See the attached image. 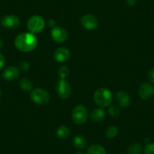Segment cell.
Instances as JSON below:
<instances>
[{"label": "cell", "instance_id": "ba28073f", "mask_svg": "<svg viewBox=\"0 0 154 154\" xmlns=\"http://www.w3.org/2000/svg\"><path fill=\"white\" fill-rule=\"evenodd\" d=\"M1 24L6 29H14L20 25V20L14 14H8L2 17L1 20Z\"/></svg>", "mask_w": 154, "mask_h": 154}, {"label": "cell", "instance_id": "277c9868", "mask_svg": "<svg viewBox=\"0 0 154 154\" xmlns=\"http://www.w3.org/2000/svg\"><path fill=\"white\" fill-rule=\"evenodd\" d=\"M45 27V21L41 16L34 15L29 19L27 28L31 33H39Z\"/></svg>", "mask_w": 154, "mask_h": 154}, {"label": "cell", "instance_id": "d4e9b609", "mask_svg": "<svg viewBox=\"0 0 154 154\" xmlns=\"http://www.w3.org/2000/svg\"><path fill=\"white\" fill-rule=\"evenodd\" d=\"M148 79H149L152 83H154V68H151L149 71H148Z\"/></svg>", "mask_w": 154, "mask_h": 154}, {"label": "cell", "instance_id": "ffe728a7", "mask_svg": "<svg viewBox=\"0 0 154 154\" xmlns=\"http://www.w3.org/2000/svg\"><path fill=\"white\" fill-rule=\"evenodd\" d=\"M118 134V128L115 125H111L106 129V137L107 138H114Z\"/></svg>", "mask_w": 154, "mask_h": 154}, {"label": "cell", "instance_id": "d6986e66", "mask_svg": "<svg viewBox=\"0 0 154 154\" xmlns=\"http://www.w3.org/2000/svg\"><path fill=\"white\" fill-rule=\"evenodd\" d=\"M20 88L23 91H29L32 88V83L30 79L27 78H23L20 81Z\"/></svg>", "mask_w": 154, "mask_h": 154}, {"label": "cell", "instance_id": "f1b7e54d", "mask_svg": "<svg viewBox=\"0 0 154 154\" xmlns=\"http://www.w3.org/2000/svg\"><path fill=\"white\" fill-rule=\"evenodd\" d=\"M2 46H3V40L0 38V49L2 48Z\"/></svg>", "mask_w": 154, "mask_h": 154}, {"label": "cell", "instance_id": "7402d4cb", "mask_svg": "<svg viewBox=\"0 0 154 154\" xmlns=\"http://www.w3.org/2000/svg\"><path fill=\"white\" fill-rule=\"evenodd\" d=\"M108 112L111 116L113 117H117L120 115V109H119V106H116V105H111L109 108H108Z\"/></svg>", "mask_w": 154, "mask_h": 154}, {"label": "cell", "instance_id": "4dcf8cb0", "mask_svg": "<svg viewBox=\"0 0 154 154\" xmlns=\"http://www.w3.org/2000/svg\"><path fill=\"white\" fill-rule=\"evenodd\" d=\"M1 95H2V91H1V90H0V97H1Z\"/></svg>", "mask_w": 154, "mask_h": 154}, {"label": "cell", "instance_id": "8992f818", "mask_svg": "<svg viewBox=\"0 0 154 154\" xmlns=\"http://www.w3.org/2000/svg\"><path fill=\"white\" fill-rule=\"evenodd\" d=\"M56 92L59 97L62 99H66L69 97L72 93V89L66 79L58 80L56 83Z\"/></svg>", "mask_w": 154, "mask_h": 154}, {"label": "cell", "instance_id": "f546056e", "mask_svg": "<svg viewBox=\"0 0 154 154\" xmlns=\"http://www.w3.org/2000/svg\"><path fill=\"white\" fill-rule=\"evenodd\" d=\"M75 154H85V152H76Z\"/></svg>", "mask_w": 154, "mask_h": 154}, {"label": "cell", "instance_id": "9a60e30c", "mask_svg": "<svg viewBox=\"0 0 154 154\" xmlns=\"http://www.w3.org/2000/svg\"><path fill=\"white\" fill-rule=\"evenodd\" d=\"M72 143L75 148L79 149H82L85 147L87 144L86 139L82 135H75L72 139Z\"/></svg>", "mask_w": 154, "mask_h": 154}, {"label": "cell", "instance_id": "5b68a950", "mask_svg": "<svg viewBox=\"0 0 154 154\" xmlns=\"http://www.w3.org/2000/svg\"><path fill=\"white\" fill-rule=\"evenodd\" d=\"M72 120L75 123L81 125L85 122L88 118V112L83 105H77L74 107L72 112Z\"/></svg>", "mask_w": 154, "mask_h": 154}, {"label": "cell", "instance_id": "4316f807", "mask_svg": "<svg viewBox=\"0 0 154 154\" xmlns=\"http://www.w3.org/2000/svg\"><path fill=\"white\" fill-rule=\"evenodd\" d=\"M127 5H129V6H134L137 3V0H125Z\"/></svg>", "mask_w": 154, "mask_h": 154}, {"label": "cell", "instance_id": "52a82bcc", "mask_svg": "<svg viewBox=\"0 0 154 154\" xmlns=\"http://www.w3.org/2000/svg\"><path fill=\"white\" fill-rule=\"evenodd\" d=\"M81 23L82 26L88 30L97 29L98 26V20L97 17L91 14H86L81 18Z\"/></svg>", "mask_w": 154, "mask_h": 154}, {"label": "cell", "instance_id": "30bf717a", "mask_svg": "<svg viewBox=\"0 0 154 154\" xmlns=\"http://www.w3.org/2000/svg\"><path fill=\"white\" fill-rule=\"evenodd\" d=\"M51 37L56 42H65L67 38V32L66 30L62 26H56L51 30Z\"/></svg>", "mask_w": 154, "mask_h": 154}, {"label": "cell", "instance_id": "7c38bea8", "mask_svg": "<svg viewBox=\"0 0 154 154\" xmlns=\"http://www.w3.org/2000/svg\"><path fill=\"white\" fill-rule=\"evenodd\" d=\"M20 71L18 68L14 66H9L5 68L2 72V77L7 81H14L19 76Z\"/></svg>", "mask_w": 154, "mask_h": 154}, {"label": "cell", "instance_id": "3957f363", "mask_svg": "<svg viewBox=\"0 0 154 154\" xmlns=\"http://www.w3.org/2000/svg\"><path fill=\"white\" fill-rule=\"evenodd\" d=\"M31 100L37 104L43 105L48 103L50 100L49 93L44 88H35L30 93Z\"/></svg>", "mask_w": 154, "mask_h": 154}, {"label": "cell", "instance_id": "484cf974", "mask_svg": "<svg viewBox=\"0 0 154 154\" xmlns=\"http://www.w3.org/2000/svg\"><path fill=\"white\" fill-rule=\"evenodd\" d=\"M5 57L3 56V54H2L1 53H0V69L3 67L4 65H5Z\"/></svg>", "mask_w": 154, "mask_h": 154}, {"label": "cell", "instance_id": "8fae6325", "mask_svg": "<svg viewBox=\"0 0 154 154\" xmlns=\"http://www.w3.org/2000/svg\"><path fill=\"white\" fill-rule=\"evenodd\" d=\"M54 59L59 63H63L69 60L70 57V52L67 48L64 47H61L55 50L53 54Z\"/></svg>", "mask_w": 154, "mask_h": 154}, {"label": "cell", "instance_id": "cb8c5ba5", "mask_svg": "<svg viewBox=\"0 0 154 154\" xmlns=\"http://www.w3.org/2000/svg\"><path fill=\"white\" fill-rule=\"evenodd\" d=\"M19 67H20V70L23 71V72H26V71L29 68V63L26 61H23L20 63Z\"/></svg>", "mask_w": 154, "mask_h": 154}, {"label": "cell", "instance_id": "6da1fadb", "mask_svg": "<svg viewBox=\"0 0 154 154\" xmlns=\"http://www.w3.org/2000/svg\"><path fill=\"white\" fill-rule=\"evenodd\" d=\"M15 47L20 51L29 52L32 51L36 48V37L31 32H24L19 34L14 40Z\"/></svg>", "mask_w": 154, "mask_h": 154}, {"label": "cell", "instance_id": "4fadbf2b", "mask_svg": "<svg viewBox=\"0 0 154 154\" xmlns=\"http://www.w3.org/2000/svg\"><path fill=\"white\" fill-rule=\"evenodd\" d=\"M116 101L121 107H127L129 106L131 99L128 94L125 91H119L116 94Z\"/></svg>", "mask_w": 154, "mask_h": 154}, {"label": "cell", "instance_id": "44dd1931", "mask_svg": "<svg viewBox=\"0 0 154 154\" xmlns=\"http://www.w3.org/2000/svg\"><path fill=\"white\" fill-rule=\"evenodd\" d=\"M57 74H58V76L60 77V79H65L66 77H68V75H69V69H68V67H66V66H62L58 69Z\"/></svg>", "mask_w": 154, "mask_h": 154}, {"label": "cell", "instance_id": "2e32d148", "mask_svg": "<svg viewBox=\"0 0 154 154\" xmlns=\"http://www.w3.org/2000/svg\"><path fill=\"white\" fill-rule=\"evenodd\" d=\"M87 154H106V150L101 145L93 144L89 146Z\"/></svg>", "mask_w": 154, "mask_h": 154}, {"label": "cell", "instance_id": "9c48e42d", "mask_svg": "<svg viewBox=\"0 0 154 154\" xmlns=\"http://www.w3.org/2000/svg\"><path fill=\"white\" fill-rule=\"evenodd\" d=\"M154 94V87L150 83L144 82L140 86L138 89L139 97L143 100H148Z\"/></svg>", "mask_w": 154, "mask_h": 154}, {"label": "cell", "instance_id": "e0dca14e", "mask_svg": "<svg viewBox=\"0 0 154 154\" xmlns=\"http://www.w3.org/2000/svg\"><path fill=\"white\" fill-rule=\"evenodd\" d=\"M57 137L60 139H66L69 135V130L66 125H60L57 128L56 131Z\"/></svg>", "mask_w": 154, "mask_h": 154}, {"label": "cell", "instance_id": "5bb4252c", "mask_svg": "<svg viewBox=\"0 0 154 154\" xmlns=\"http://www.w3.org/2000/svg\"><path fill=\"white\" fill-rule=\"evenodd\" d=\"M105 116H106L105 111L100 108H97V109H94L91 113V120L95 122H98L103 120Z\"/></svg>", "mask_w": 154, "mask_h": 154}, {"label": "cell", "instance_id": "7a4b0ae2", "mask_svg": "<svg viewBox=\"0 0 154 154\" xmlns=\"http://www.w3.org/2000/svg\"><path fill=\"white\" fill-rule=\"evenodd\" d=\"M112 96L110 91L107 88H98L94 92V100L96 104L100 107H106L109 106L112 101Z\"/></svg>", "mask_w": 154, "mask_h": 154}, {"label": "cell", "instance_id": "83f0119b", "mask_svg": "<svg viewBox=\"0 0 154 154\" xmlns=\"http://www.w3.org/2000/svg\"><path fill=\"white\" fill-rule=\"evenodd\" d=\"M48 25H49L50 26H51V27H53V26L55 25V21H54L53 19H51V20H49V21H48Z\"/></svg>", "mask_w": 154, "mask_h": 154}, {"label": "cell", "instance_id": "603a6c76", "mask_svg": "<svg viewBox=\"0 0 154 154\" xmlns=\"http://www.w3.org/2000/svg\"><path fill=\"white\" fill-rule=\"evenodd\" d=\"M144 154H154V143H146L144 147Z\"/></svg>", "mask_w": 154, "mask_h": 154}, {"label": "cell", "instance_id": "ac0fdd59", "mask_svg": "<svg viewBox=\"0 0 154 154\" xmlns=\"http://www.w3.org/2000/svg\"><path fill=\"white\" fill-rule=\"evenodd\" d=\"M142 151V145L139 143H134L128 149V154H140Z\"/></svg>", "mask_w": 154, "mask_h": 154}]
</instances>
